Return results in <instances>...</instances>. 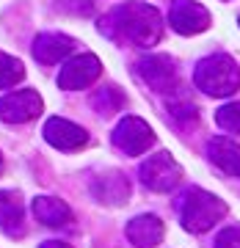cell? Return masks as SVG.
Returning a JSON list of instances; mask_svg holds the SVG:
<instances>
[{"label": "cell", "mask_w": 240, "mask_h": 248, "mask_svg": "<svg viewBox=\"0 0 240 248\" xmlns=\"http://www.w3.org/2000/svg\"><path fill=\"white\" fill-rule=\"evenodd\" d=\"M99 28L108 36L119 39V42H127V45H135V47H152L158 45L160 36H163V17L149 3L130 0V3L116 6L99 22Z\"/></svg>", "instance_id": "1"}, {"label": "cell", "mask_w": 240, "mask_h": 248, "mask_svg": "<svg viewBox=\"0 0 240 248\" xmlns=\"http://www.w3.org/2000/svg\"><path fill=\"white\" fill-rule=\"evenodd\" d=\"M226 215V204L218 199V196L207 193L202 187H191L182 202H179V218H182V226L193 234H202V232L213 229L215 223Z\"/></svg>", "instance_id": "2"}, {"label": "cell", "mask_w": 240, "mask_h": 248, "mask_svg": "<svg viewBox=\"0 0 240 248\" xmlns=\"http://www.w3.org/2000/svg\"><path fill=\"white\" fill-rule=\"evenodd\" d=\"M193 83L210 97H229L240 89V69L229 55H210L199 61Z\"/></svg>", "instance_id": "3"}, {"label": "cell", "mask_w": 240, "mask_h": 248, "mask_svg": "<svg viewBox=\"0 0 240 248\" xmlns=\"http://www.w3.org/2000/svg\"><path fill=\"white\" fill-rule=\"evenodd\" d=\"M141 182L149 190L155 193H169L174 187L179 185V179H182V169H179V163L171 157L169 152H158V155H152L141 163Z\"/></svg>", "instance_id": "4"}, {"label": "cell", "mask_w": 240, "mask_h": 248, "mask_svg": "<svg viewBox=\"0 0 240 248\" xmlns=\"http://www.w3.org/2000/svg\"><path fill=\"white\" fill-rule=\"evenodd\" d=\"M152 143H155V133H152L149 124L144 122V119H138V116H125L122 122L116 124L113 146L119 152L135 157V155H144Z\"/></svg>", "instance_id": "5"}, {"label": "cell", "mask_w": 240, "mask_h": 248, "mask_svg": "<svg viewBox=\"0 0 240 248\" xmlns=\"http://www.w3.org/2000/svg\"><path fill=\"white\" fill-rule=\"evenodd\" d=\"M102 75V63L94 53H83V55H75L61 66L58 72V86L64 91H80L91 86L94 80Z\"/></svg>", "instance_id": "6"}, {"label": "cell", "mask_w": 240, "mask_h": 248, "mask_svg": "<svg viewBox=\"0 0 240 248\" xmlns=\"http://www.w3.org/2000/svg\"><path fill=\"white\" fill-rule=\"evenodd\" d=\"M45 110V102L33 89H19L11 91L0 99V119L9 124H25L33 122L36 116Z\"/></svg>", "instance_id": "7"}, {"label": "cell", "mask_w": 240, "mask_h": 248, "mask_svg": "<svg viewBox=\"0 0 240 248\" xmlns=\"http://www.w3.org/2000/svg\"><path fill=\"white\" fill-rule=\"evenodd\" d=\"M169 22L177 33L193 36L210 28V11L193 0H174V6L169 11Z\"/></svg>", "instance_id": "8"}, {"label": "cell", "mask_w": 240, "mask_h": 248, "mask_svg": "<svg viewBox=\"0 0 240 248\" xmlns=\"http://www.w3.org/2000/svg\"><path fill=\"white\" fill-rule=\"evenodd\" d=\"M45 141L50 146L61 152H75V149H83L86 143H89V133L80 127V124L69 122V119H61V116H53V119H47L45 124Z\"/></svg>", "instance_id": "9"}, {"label": "cell", "mask_w": 240, "mask_h": 248, "mask_svg": "<svg viewBox=\"0 0 240 248\" xmlns=\"http://www.w3.org/2000/svg\"><path fill=\"white\" fill-rule=\"evenodd\" d=\"M138 75L155 91H171L177 86V69L169 55H146L138 61Z\"/></svg>", "instance_id": "10"}, {"label": "cell", "mask_w": 240, "mask_h": 248, "mask_svg": "<svg viewBox=\"0 0 240 248\" xmlns=\"http://www.w3.org/2000/svg\"><path fill=\"white\" fill-rule=\"evenodd\" d=\"M75 50V39L64 33H42L33 39V58L45 66H53V63L66 61Z\"/></svg>", "instance_id": "11"}, {"label": "cell", "mask_w": 240, "mask_h": 248, "mask_svg": "<svg viewBox=\"0 0 240 248\" xmlns=\"http://www.w3.org/2000/svg\"><path fill=\"white\" fill-rule=\"evenodd\" d=\"M163 221L158 215H138L127 223V240L135 248H155L163 240Z\"/></svg>", "instance_id": "12"}, {"label": "cell", "mask_w": 240, "mask_h": 248, "mask_svg": "<svg viewBox=\"0 0 240 248\" xmlns=\"http://www.w3.org/2000/svg\"><path fill=\"white\" fill-rule=\"evenodd\" d=\"M91 190L97 196V202L119 207V204H125L127 196H130V182H127L119 171H111V174H102V177L94 179Z\"/></svg>", "instance_id": "13"}, {"label": "cell", "mask_w": 240, "mask_h": 248, "mask_svg": "<svg viewBox=\"0 0 240 248\" xmlns=\"http://www.w3.org/2000/svg\"><path fill=\"white\" fill-rule=\"evenodd\" d=\"M207 155L224 174L240 177V143L229 141V138H213L207 143Z\"/></svg>", "instance_id": "14"}, {"label": "cell", "mask_w": 240, "mask_h": 248, "mask_svg": "<svg viewBox=\"0 0 240 248\" xmlns=\"http://www.w3.org/2000/svg\"><path fill=\"white\" fill-rule=\"evenodd\" d=\"M33 215L45 226H66L72 221V210L55 196H36L33 199Z\"/></svg>", "instance_id": "15"}, {"label": "cell", "mask_w": 240, "mask_h": 248, "mask_svg": "<svg viewBox=\"0 0 240 248\" xmlns=\"http://www.w3.org/2000/svg\"><path fill=\"white\" fill-rule=\"evenodd\" d=\"M22 218H25V210H22L19 196L14 190H0V226L11 234H19Z\"/></svg>", "instance_id": "16"}, {"label": "cell", "mask_w": 240, "mask_h": 248, "mask_svg": "<svg viewBox=\"0 0 240 248\" xmlns=\"http://www.w3.org/2000/svg\"><path fill=\"white\" fill-rule=\"evenodd\" d=\"M25 80V63L9 53H0V89H14Z\"/></svg>", "instance_id": "17"}, {"label": "cell", "mask_w": 240, "mask_h": 248, "mask_svg": "<svg viewBox=\"0 0 240 248\" xmlns=\"http://www.w3.org/2000/svg\"><path fill=\"white\" fill-rule=\"evenodd\" d=\"M125 105V97H122V91L116 89V86H105L102 91L94 94V108H97L99 113H116L119 108Z\"/></svg>", "instance_id": "18"}, {"label": "cell", "mask_w": 240, "mask_h": 248, "mask_svg": "<svg viewBox=\"0 0 240 248\" xmlns=\"http://www.w3.org/2000/svg\"><path fill=\"white\" fill-rule=\"evenodd\" d=\"M215 122L226 133H240V102H229L215 113Z\"/></svg>", "instance_id": "19"}, {"label": "cell", "mask_w": 240, "mask_h": 248, "mask_svg": "<svg viewBox=\"0 0 240 248\" xmlns=\"http://www.w3.org/2000/svg\"><path fill=\"white\" fill-rule=\"evenodd\" d=\"M169 110H171V116H177L182 124L196 122V105H193V102H188V99H171Z\"/></svg>", "instance_id": "20"}, {"label": "cell", "mask_w": 240, "mask_h": 248, "mask_svg": "<svg viewBox=\"0 0 240 248\" xmlns=\"http://www.w3.org/2000/svg\"><path fill=\"white\" fill-rule=\"evenodd\" d=\"M213 248H240V226H229L215 237Z\"/></svg>", "instance_id": "21"}, {"label": "cell", "mask_w": 240, "mask_h": 248, "mask_svg": "<svg viewBox=\"0 0 240 248\" xmlns=\"http://www.w3.org/2000/svg\"><path fill=\"white\" fill-rule=\"evenodd\" d=\"M39 248H72L69 243H61V240H47V243H42Z\"/></svg>", "instance_id": "22"}, {"label": "cell", "mask_w": 240, "mask_h": 248, "mask_svg": "<svg viewBox=\"0 0 240 248\" xmlns=\"http://www.w3.org/2000/svg\"><path fill=\"white\" fill-rule=\"evenodd\" d=\"M0 174H3V155H0Z\"/></svg>", "instance_id": "23"}]
</instances>
